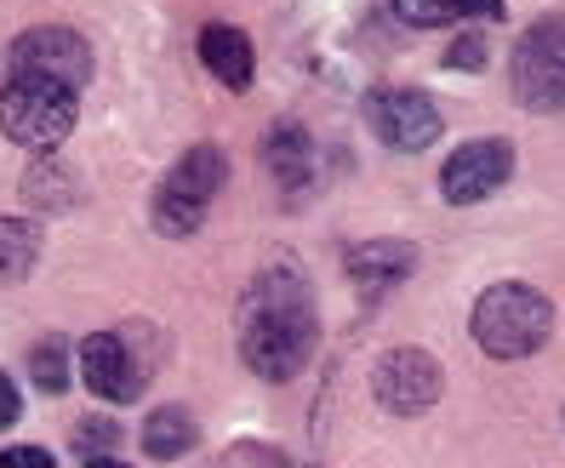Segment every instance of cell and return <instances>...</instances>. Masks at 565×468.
Wrapping results in <instances>:
<instances>
[{"mask_svg":"<svg viewBox=\"0 0 565 468\" xmlns=\"http://www.w3.org/2000/svg\"><path fill=\"white\" fill-rule=\"evenodd\" d=\"M320 338V315H315V291L297 269H269L257 275L241 309V360L257 377L286 383L309 365Z\"/></svg>","mask_w":565,"mask_h":468,"instance_id":"cell-1","label":"cell"},{"mask_svg":"<svg viewBox=\"0 0 565 468\" xmlns=\"http://www.w3.org/2000/svg\"><path fill=\"white\" fill-rule=\"evenodd\" d=\"M469 331H475V343H480L491 360H525V354H537V349L548 343L554 309H548V297H543L537 286L503 280V286L480 291Z\"/></svg>","mask_w":565,"mask_h":468,"instance_id":"cell-2","label":"cell"},{"mask_svg":"<svg viewBox=\"0 0 565 468\" xmlns=\"http://www.w3.org/2000/svg\"><path fill=\"white\" fill-rule=\"evenodd\" d=\"M75 86H57L46 75H12L7 86H0V131L18 143V149H57L63 138L75 131Z\"/></svg>","mask_w":565,"mask_h":468,"instance_id":"cell-3","label":"cell"},{"mask_svg":"<svg viewBox=\"0 0 565 468\" xmlns=\"http://www.w3.org/2000/svg\"><path fill=\"white\" fill-rule=\"evenodd\" d=\"M514 104L554 115L565 109V18H543L514 46Z\"/></svg>","mask_w":565,"mask_h":468,"instance_id":"cell-4","label":"cell"},{"mask_svg":"<svg viewBox=\"0 0 565 468\" xmlns=\"http://www.w3.org/2000/svg\"><path fill=\"white\" fill-rule=\"evenodd\" d=\"M223 178H228V160H223V149H189L172 172H166V183H160V194H154V223L166 228V234H189L194 223L206 217V206L217 200V189H223Z\"/></svg>","mask_w":565,"mask_h":468,"instance_id":"cell-5","label":"cell"},{"mask_svg":"<svg viewBox=\"0 0 565 468\" xmlns=\"http://www.w3.org/2000/svg\"><path fill=\"white\" fill-rule=\"evenodd\" d=\"M446 377H440V360L435 354H423V349H388L377 360V372H372V394L383 400L388 412H401V417H417L428 412L440 400Z\"/></svg>","mask_w":565,"mask_h":468,"instance_id":"cell-6","label":"cell"},{"mask_svg":"<svg viewBox=\"0 0 565 468\" xmlns=\"http://www.w3.org/2000/svg\"><path fill=\"white\" fill-rule=\"evenodd\" d=\"M514 172V149L503 138H480V143H462L451 149V160L440 166V194L451 206H475V200L497 194Z\"/></svg>","mask_w":565,"mask_h":468,"instance_id":"cell-7","label":"cell"},{"mask_svg":"<svg viewBox=\"0 0 565 468\" xmlns=\"http://www.w3.org/2000/svg\"><path fill=\"white\" fill-rule=\"evenodd\" d=\"M365 126L377 131L388 149L417 155L440 138V109L423 92H372L365 97Z\"/></svg>","mask_w":565,"mask_h":468,"instance_id":"cell-8","label":"cell"},{"mask_svg":"<svg viewBox=\"0 0 565 468\" xmlns=\"http://www.w3.org/2000/svg\"><path fill=\"white\" fill-rule=\"evenodd\" d=\"M12 75H46L57 86H86L92 81V52L75 29H29L12 46Z\"/></svg>","mask_w":565,"mask_h":468,"instance_id":"cell-9","label":"cell"},{"mask_svg":"<svg viewBox=\"0 0 565 468\" xmlns=\"http://www.w3.org/2000/svg\"><path fill=\"white\" fill-rule=\"evenodd\" d=\"M81 377L97 400H115V406H126V400L143 389L138 365H131V349L120 338H109V331H97V338L81 343Z\"/></svg>","mask_w":565,"mask_h":468,"instance_id":"cell-10","label":"cell"},{"mask_svg":"<svg viewBox=\"0 0 565 468\" xmlns=\"http://www.w3.org/2000/svg\"><path fill=\"white\" fill-rule=\"evenodd\" d=\"M201 63L228 86V92H246L252 75H257V57H252V41L241 35L235 23H206L201 29Z\"/></svg>","mask_w":565,"mask_h":468,"instance_id":"cell-11","label":"cell"},{"mask_svg":"<svg viewBox=\"0 0 565 468\" xmlns=\"http://www.w3.org/2000/svg\"><path fill=\"white\" fill-rule=\"evenodd\" d=\"M412 263H417L412 246H401V241H372V246H354V252H349V275H354V286H360L365 297H377V291H388V286H401V280L412 275Z\"/></svg>","mask_w":565,"mask_h":468,"instance_id":"cell-12","label":"cell"},{"mask_svg":"<svg viewBox=\"0 0 565 468\" xmlns=\"http://www.w3.org/2000/svg\"><path fill=\"white\" fill-rule=\"evenodd\" d=\"M394 12L417 29H435L457 18H503V0H394Z\"/></svg>","mask_w":565,"mask_h":468,"instance_id":"cell-13","label":"cell"},{"mask_svg":"<svg viewBox=\"0 0 565 468\" xmlns=\"http://www.w3.org/2000/svg\"><path fill=\"white\" fill-rule=\"evenodd\" d=\"M263 155H269L280 183H303L309 178V131L303 126H275L269 143H263Z\"/></svg>","mask_w":565,"mask_h":468,"instance_id":"cell-14","label":"cell"},{"mask_svg":"<svg viewBox=\"0 0 565 468\" xmlns=\"http://www.w3.org/2000/svg\"><path fill=\"white\" fill-rule=\"evenodd\" d=\"M35 257H41V234H35V223L0 217V275L18 280V275L35 269Z\"/></svg>","mask_w":565,"mask_h":468,"instance_id":"cell-15","label":"cell"},{"mask_svg":"<svg viewBox=\"0 0 565 468\" xmlns=\"http://www.w3.org/2000/svg\"><path fill=\"white\" fill-rule=\"evenodd\" d=\"M143 446H149V457H183V451L194 446V423H189V412H178V406L154 412V417L143 423Z\"/></svg>","mask_w":565,"mask_h":468,"instance_id":"cell-16","label":"cell"},{"mask_svg":"<svg viewBox=\"0 0 565 468\" xmlns=\"http://www.w3.org/2000/svg\"><path fill=\"white\" fill-rule=\"evenodd\" d=\"M35 383L46 389V394H63L70 389V343H57V338H46L41 349H35Z\"/></svg>","mask_w":565,"mask_h":468,"instance_id":"cell-17","label":"cell"},{"mask_svg":"<svg viewBox=\"0 0 565 468\" xmlns=\"http://www.w3.org/2000/svg\"><path fill=\"white\" fill-rule=\"evenodd\" d=\"M451 70H486V46L480 41H457L451 46Z\"/></svg>","mask_w":565,"mask_h":468,"instance_id":"cell-18","label":"cell"},{"mask_svg":"<svg viewBox=\"0 0 565 468\" xmlns=\"http://www.w3.org/2000/svg\"><path fill=\"white\" fill-rule=\"evenodd\" d=\"M0 468H52V457L41 446H23V451H7L0 457Z\"/></svg>","mask_w":565,"mask_h":468,"instance_id":"cell-19","label":"cell"},{"mask_svg":"<svg viewBox=\"0 0 565 468\" xmlns=\"http://www.w3.org/2000/svg\"><path fill=\"white\" fill-rule=\"evenodd\" d=\"M18 423V389H12V377L0 372V428H12Z\"/></svg>","mask_w":565,"mask_h":468,"instance_id":"cell-20","label":"cell"},{"mask_svg":"<svg viewBox=\"0 0 565 468\" xmlns=\"http://www.w3.org/2000/svg\"><path fill=\"white\" fill-rule=\"evenodd\" d=\"M81 440L86 446H104V440H120V428L115 423H97V428H81Z\"/></svg>","mask_w":565,"mask_h":468,"instance_id":"cell-21","label":"cell"},{"mask_svg":"<svg viewBox=\"0 0 565 468\" xmlns=\"http://www.w3.org/2000/svg\"><path fill=\"white\" fill-rule=\"evenodd\" d=\"M86 468H120V462H109V457H97V462H86Z\"/></svg>","mask_w":565,"mask_h":468,"instance_id":"cell-22","label":"cell"}]
</instances>
